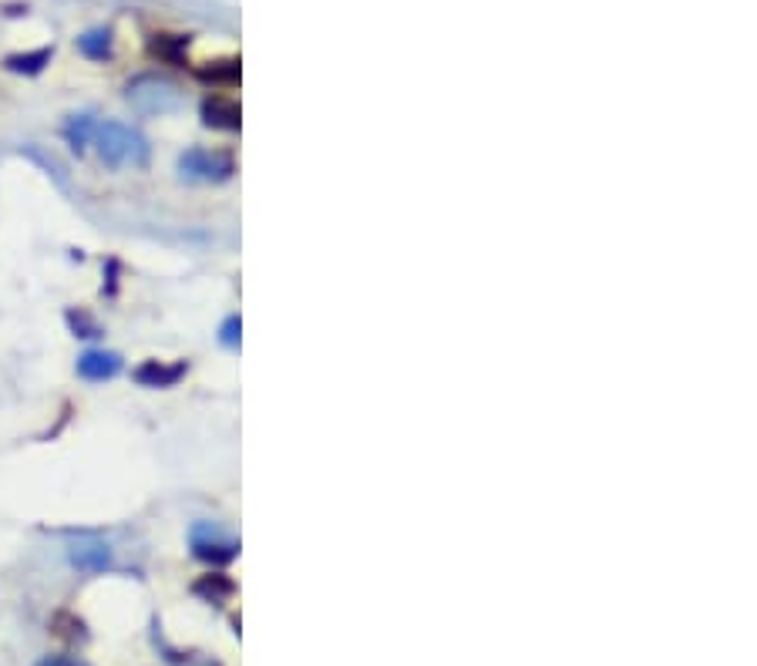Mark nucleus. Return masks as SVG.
Returning a JSON list of instances; mask_svg holds the SVG:
<instances>
[{
	"label": "nucleus",
	"instance_id": "obj_1",
	"mask_svg": "<svg viewBox=\"0 0 757 666\" xmlns=\"http://www.w3.org/2000/svg\"><path fill=\"white\" fill-rule=\"evenodd\" d=\"M95 135H98L101 159H105V165H112V169L149 162V145H145V138L132 132V128H125L118 122H105Z\"/></svg>",
	"mask_w": 757,
	"mask_h": 666
},
{
	"label": "nucleus",
	"instance_id": "obj_2",
	"mask_svg": "<svg viewBox=\"0 0 757 666\" xmlns=\"http://www.w3.org/2000/svg\"><path fill=\"white\" fill-rule=\"evenodd\" d=\"M128 101H132V108L142 111V115H165V111H175L182 105V95L179 88L162 78H138L135 85L128 88Z\"/></svg>",
	"mask_w": 757,
	"mask_h": 666
},
{
	"label": "nucleus",
	"instance_id": "obj_3",
	"mask_svg": "<svg viewBox=\"0 0 757 666\" xmlns=\"http://www.w3.org/2000/svg\"><path fill=\"white\" fill-rule=\"evenodd\" d=\"M192 549H196L199 559L226 562L236 555V542L223 529H216V525H196L192 529Z\"/></svg>",
	"mask_w": 757,
	"mask_h": 666
},
{
	"label": "nucleus",
	"instance_id": "obj_4",
	"mask_svg": "<svg viewBox=\"0 0 757 666\" xmlns=\"http://www.w3.org/2000/svg\"><path fill=\"white\" fill-rule=\"evenodd\" d=\"M179 169L182 175H189V179H223L229 175V159L226 155H216V152H202V148H192L179 159Z\"/></svg>",
	"mask_w": 757,
	"mask_h": 666
},
{
	"label": "nucleus",
	"instance_id": "obj_5",
	"mask_svg": "<svg viewBox=\"0 0 757 666\" xmlns=\"http://www.w3.org/2000/svg\"><path fill=\"white\" fill-rule=\"evenodd\" d=\"M118 370H122V357L108 354V350H88V354L78 360V374L88 377V381H108Z\"/></svg>",
	"mask_w": 757,
	"mask_h": 666
},
{
	"label": "nucleus",
	"instance_id": "obj_6",
	"mask_svg": "<svg viewBox=\"0 0 757 666\" xmlns=\"http://www.w3.org/2000/svg\"><path fill=\"white\" fill-rule=\"evenodd\" d=\"M182 364H175V367H162L159 360H149L145 367H138V384H149V387H169V384H175L182 377Z\"/></svg>",
	"mask_w": 757,
	"mask_h": 666
},
{
	"label": "nucleus",
	"instance_id": "obj_7",
	"mask_svg": "<svg viewBox=\"0 0 757 666\" xmlns=\"http://www.w3.org/2000/svg\"><path fill=\"white\" fill-rule=\"evenodd\" d=\"M202 115H206V125H219V128L239 125V108L226 98H209L206 105H202Z\"/></svg>",
	"mask_w": 757,
	"mask_h": 666
},
{
	"label": "nucleus",
	"instance_id": "obj_8",
	"mask_svg": "<svg viewBox=\"0 0 757 666\" xmlns=\"http://www.w3.org/2000/svg\"><path fill=\"white\" fill-rule=\"evenodd\" d=\"M95 132H98V125L91 115H71L68 125H64V138H68L75 152H85V145L95 138Z\"/></svg>",
	"mask_w": 757,
	"mask_h": 666
},
{
	"label": "nucleus",
	"instance_id": "obj_9",
	"mask_svg": "<svg viewBox=\"0 0 757 666\" xmlns=\"http://www.w3.org/2000/svg\"><path fill=\"white\" fill-rule=\"evenodd\" d=\"M71 559H75L78 569H88V572H98L105 569L108 562H112V552H108V545H78L75 552H71Z\"/></svg>",
	"mask_w": 757,
	"mask_h": 666
},
{
	"label": "nucleus",
	"instance_id": "obj_10",
	"mask_svg": "<svg viewBox=\"0 0 757 666\" xmlns=\"http://www.w3.org/2000/svg\"><path fill=\"white\" fill-rule=\"evenodd\" d=\"M78 48H81V54H88V58H95V61L108 58V54H112V31L98 27V31L81 34L78 37Z\"/></svg>",
	"mask_w": 757,
	"mask_h": 666
},
{
	"label": "nucleus",
	"instance_id": "obj_11",
	"mask_svg": "<svg viewBox=\"0 0 757 666\" xmlns=\"http://www.w3.org/2000/svg\"><path fill=\"white\" fill-rule=\"evenodd\" d=\"M48 61H51V48H41L34 54H14V58H7V68L24 71V74H38Z\"/></svg>",
	"mask_w": 757,
	"mask_h": 666
},
{
	"label": "nucleus",
	"instance_id": "obj_12",
	"mask_svg": "<svg viewBox=\"0 0 757 666\" xmlns=\"http://www.w3.org/2000/svg\"><path fill=\"white\" fill-rule=\"evenodd\" d=\"M68 323L78 330V337H98V333H101V330L95 327V323H91V320L85 317V313H75V310H71V313H68Z\"/></svg>",
	"mask_w": 757,
	"mask_h": 666
},
{
	"label": "nucleus",
	"instance_id": "obj_13",
	"mask_svg": "<svg viewBox=\"0 0 757 666\" xmlns=\"http://www.w3.org/2000/svg\"><path fill=\"white\" fill-rule=\"evenodd\" d=\"M229 589H233V586H229V582H226L223 576H206V579H202L199 586H196V592H209L212 599L223 596V592H229Z\"/></svg>",
	"mask_w": 757,
	"mask_h": 666
},
{
	"label": "nucleus",
	"instance_id": "obj_14",
	"mask_svg": "<svg viewBox=\"0 0 757 666\" xmlns=\"http://www.w3.org/2000/svg\"><path fill=\"white\" fill-rule=\"evenodd\" d=\"M239 320L233 317V320H226V327H223V344H229V347H233L236 344V340H239Z\"/></svg>",
	"mask_w": 757,
	"mask_h": 666
},
{
	"label": "nucleus",
	"instance_id": "obj_15",
	"mask_svg": "<svg viewBox=\"0 0 757 666\" xmlns=\"http://www.w3.org/2000/svg\"><path fill=\"white\" fill-rule=\"evenodd\" d=\"M38 666H75L71 660H61V656H48L44 663H38Z\"/></svg>",
	"mask_w": 757,
	"mask_h": 666
}]
</instances>
